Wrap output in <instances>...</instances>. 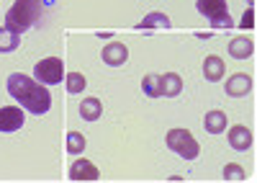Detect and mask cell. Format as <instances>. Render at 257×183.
<instances>
[{"instance_id": "277c9868", "label": "cell", "mask_w": 257, "mask_h": 183, "mask_svg": "<svg viewBox=\"0 0 257 183\" xmlns=\"http://www.w3.org/2000/svg\"><path fill=\"white\" fill-rule=\"evenodd\" d=\"M196 8L201 16H206L213 29H231L234 21L226 11V0H196Z\"/></svg>"}, {"instance_id": "ba28073f", "label": "cell", "mask_w": 257, "mask_h": 183, "mask_svg": "<svg viewBox=\"0 0 257 183\" xmlns=\"http://www.w3.org/2000/svg\"><path fill=\"white\" fill-rule=\"evenodd\" d=\"M98 168L90 160H75L70 165V180H98Z\"/></svg>"}, {"instance_id": "d6986e66", "label": "cell", "mask_w": 257, "mask_h": 183, "mask_svg": "<svg viewBox=\"0 0 257 183\" xmlns=\"http://www.w3.org/2000/svg\"><path fill=\"white\" fill-rule=\"evenodd\" d=\"M64 80H67V90H70V93H82L85 85H88L80 72H67V75H64Z\"/></svg>"}, {"instance_id": "5bb4252c", "label": "cell", "mask_w": 257, "mask_h": 183, "mask_svg": "<svg viewBox=\"0 0 257 183\" xmlns=\"http://www.w3.org/2000/svg\"><path fill=\"white\" fill-rule=\"evenodd\" d=\"M203 127H206V132H211V134L226 132V114H224V111H208L206 119H203Z\"/></svg>"}, {"instance_id": "44dd1931", "label": "cell", "mask_w": 257, "mask_h": 183, "mask_svg": "<svg viewBox=\"0 0 257 183\" xmlns=\"http://www.w3.org/2000/svg\"><path fill=\"white\" fill-rule=\"evenodd\" d=\"M224 178H226V180H229V178H237V180H242V178H244V170H242L239 165H226Z\"/></svg>"}, {"instance_id": "8fae6325", "label": "cell", "mask_w": 257, "mask_h": 183, "mask_svg": "<svg viewBox=\"0 0 257 183\" xmlns=\"http://www.w3.org/2000/svg\"><path fill=\"white\" fill-rule=\"evenodd\" d=\"M173 26V21L167 18V13H149L144 16V21L137 24L139 31H149V29H170Z\"/></svg>"}, {"instance_id": "2e32d148", "label": "cell", "mask_w": 257, "mask_h": 183, "mask_svg": "<svg viewBox=\"0 0 257 183\" xmlns=\"http://www.w3.org/2000/svg\"><path fill=\"white\" fill-rule=\"evenodd\" d=\"M100 114H103V104H100L98 98H85L82 104H80V116L85 121H98Z\"/></svg>"}, {"instance_id": "52a82bcc", "label": "cell", "mask_w": 257, "mask_h": 183, "mask_svg": "<svg viewBox=\"0 0 257 183\" xmlns=\"http://www.w3.org/2000/svg\"><path fill=\"white\" fill-rule=\"evenodd\" d=\"M103 62L105 65H111V67H121L126 59H128V49H126V44H121V42H111V44H105L103 47Z\"/></svg>"}, {"instance_id": "8992f818", "label": "cell", "mask_w": 257, "mask_h": 183, "mask_svg": "<svg viewBox=\"0 0 257 183\" xmlns=\"http://www.w3.org/2000/svg\"><path fill=\"white\" fill-rule=\"evenodd\" d=\"M26 124L21 106H3L0 109V132H18Z\"/></svg>"}, {"instance_id": "6da1fadb", "label": "cell", "mask_w": 257, "mask_h": 183, "mask_svg": "<svg viewBox=\"0 0 257 183\" xmlns=\"http://www.w3.org/2000/svg\"><path fill=\"white\" fill-rule=\"evenodd\" d=\"M8 93L21 104V109H26L36 116L47 114L52 109V96L47 90L44 83H39L36 77H29V75H21V72H13L8 77Z\"/></svg>"}, {"instance_id": "9a60e30c", "label": "cell", "mask_w": 257, "mask_h": 183, "mask_svg": "<svg viewBox=\"0 0 257 183\" xmlns=\"http://www.w3.org/2000/svg\"><path fill=\"white\" fill-rule=\"evenodd\" d=\"M203 75H206V80H211V83H216V80L224 77V62H221L216 54L206 57V62H203Z\"/></svg>"}, {"instance_id": "3957f363", "label": "cell", "mask_w": 257, "mask_h": 183, "mask_svg": "<svg viewBox=\"0 0 257 183\" xmlns=\"http://www.w3.org/2000/svg\"><path fill=\"white\" fill-rule=\"evenodd\" d=\"M165 142H167V147H170V150L178 152V155L185 157V160H196L198 152H201L196 137H193L188 129H170L167 137H165Z\"/></svg>"}, {"instance_id": "7a4b0ae2", "label": "cell", "mask_w": 257, "mask_h": 183, "mask_svg": "<svg viewBox=\"0 0 257 183\" xmlns=\"http://www.w3.org/2000/svg\"><path fill=\"white\" fill-rule=\"evenodd\" d=\"M39 16H41V0H16L6 13V29L21 36L39 21Z\"/></svg>"}, {"instance_id": "9c48e42d", "label": "cell", "mask_w": 257, "mask_h": 183, "mask_svg": "<svg viewBox=\"0 0 257 183\" xmlns=\"http://www.w3.org/2000/svg\"><path fill=\"white\" fill-rule=\"evenodd\" d=\"M252 90V77L244 75V72H237L226 80V96H234V98H242Z\"/></svg>"}, {"instance_id": "e0dca14e", "label": "cell", "mask_w": 257, "mask_h": 183, "mask_svg": "<svg viewBox=\"0 0 257 183\" xmlns=\"http://www.w3.org/2000/svg\"><path fill=\"white\" fill-rule=\"evenodd\" d=\"M21 44V36L11 29H0V54H6V52H16Z\"/></svg>"}, {"instance_id": "4fadbf2b", "label": "cell", "mask_w": 257, "mask_h": 183, "mask_svg": "<svg viewBox=\"0 0 257 183\" xmlns=\"http://www.w3.org/2000/svg\"><path fill=\"white\" fill-rule=\"evenodd\" d=\"M160 85H162V96L173 98V96H178L183 90V80L175 72H165V75H160Z\"/></svg>"}, {"instance_id": "7c38bea8", "label": "cell", "mask_w": 257, "mask_h": 183, "mask_svg": "<svg viewBox=\"0 0 257 183\" xmlns=\"http://www.w3.org/2000/svg\"><path fill=\"white\" fill-rule=\"evenodd\" d=\"M252 52H254V42H252V39H244V36L231 39V44H229V54L231 57L247 59V57H252Z\"/></svg>"}, {"instance_id": "30bf717a", "label": "cell", "mask_w": 257, "mask_h": 183, "mask_svg": "<svg viewBox=\"0 0 257 183\" xmlns=\"http://www.w3.org/2000/svg\"><path fill=\"white\" fill-rule=\"evenodd\" d=\"M229 145L234 150H249L252 147V132L247 127H231L229 129Z\"/></svg>"}, {"instance_id": "7402d4cb", "label": "cell", "mask_w": 257, "mask_h": 183, "mask_svg": "<svg viewBox=\"0 0 257 183\" xmlns=\"http://www.w3.org/2000/svg\"><path fill=\"white\" fill-rule=\"evenodd\" d=\"M239 26H242V29H252V26H254V21H252V8L244 13V18L239 21Z\"/></svg>"}, {"instance_id": "ac0fdd59", "label": "cell", "mask_w": 257, "mask_h": 183, "mask_svg": "<svg viewBox=\"0 0 257 183\" xmlns=\"http://www.w3.org/2000/svg\"><path fill=\"white\" fill-rule=\"evenodd\" d=\"M142 90L149 98H162V85H160V75H144L142 80Z\"/></svg>"}, {"instance_id": "ffe728a7", "label": "cell", "mask_w": 257, "mask_h": 183, "mask_svg": "<svg viewBox=\"0 0 257 183\" xmlns=\"http://www.w3.org/2000/svg\"><path fill=\"white\" fill-rule=\"evenodd\" d=\"M67 150H70L72 155H77V152L85 150V137H82L80 132H70V134H67Z\"/></svg>"}, {"instance_id": "5b68a950", "label": "cell", "mask_w": 257, "mask_h": 183, "mask_svg": "<svg viewBox=\"0 0 257 183\" xmlns=\"http://www.w3.org/2000/svg\"><path fill=\"white\" fill-rule=\"evenodd\" d=\"M34 77L39 80V83H44V85L62 83V80H64V62L59 57L41 59V62H36V67H34Z\"/></svg>"}]
</instances>
